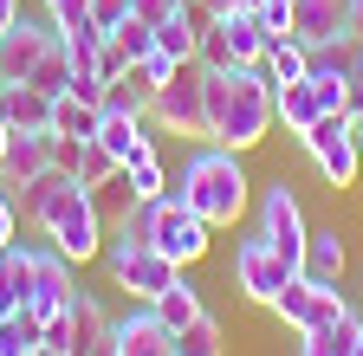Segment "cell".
<instances>
[{"mask_svg": "<svg viewBox=\"0 0 363 356\" xmlns=\"http://www.w3.org/2000/svg\"><path fill=\"white\" fill-rule=\"evenodd\" d=\"M201 91H208V143H227L247 156L272 137V78L259 65L201 71Z\"/></svg>", "mask_w": 363, "mask_h": 356, "instance_id": "6da1fadb", "label": "cell"}, {"mask_svg": "<svg viewBox=\"0 0 363 356\" xmlns=\"http://www.w3.org/2000/svg\"><path fill=\"white\" fill-rule=\"evenodd\" d=\"M175 195L189 201V207L208 220V227H234V220L247 214V201H253V182H247L240 149H227V143H201L189 162H182Z\"/></svg>", "mask_w": 363, "mask_h": 356, "instance_id": "7a4b0ae2", "label": "cell"}, {"mask_svg": "<svg viewBox=\"0 0 363 356\" xmlns=\"http://www.w3.org/2000/svg\"><path fill=\"white\" fill-rule=\"evenodd\" d=\"M130 220L143 227V240H150L162 259H175V265H182V272H189V265H201V259H208V246H214V240H208L214 227H208V220H201L189 201H182L175 188H169V195H156V201H136V214H130Z\"/></svg>", "mask_w": 363, "mask_h": 356, "instance_id": "3957f363", "label": "cell"}, {"mask_svg": "<svg viewBox=\"0 0 363 356\" xmlns=\"http://www.w3.org/2000/svg\"><path fill=\"white\" fill-rule=\"evenodd\" d=\"M98 259H104L111 285H117V292H130L136 304H150L156 292H169V285H175V272H182L175 259H162V253L143 240V227H136V220H123V227L104 240V253H98Z\"/></svg>", "mask_w": 363, "mask_h": 356, "instance_id": "277c9868", "label": "cell"}, {"mask_svg": "<svg viewBox=\"0 0 363 356\" xmlns=\"http://www.w3.org/2000/svg\"><path fill=\"white\" fill-rule=\"evenodd\" d=\"M298 149L311 156V168L325 175V188L331 195H344V188H357V175H363V149H357V117L350 110H325L305 137H298Z\"/></svg>", "mask_w": 363, "mask_h": 356, "instance_id": "5b68a950", "label": "cell"}, {"mask_svg": "<svg viewBox=\"0 0 363 356\" xmlns=\"http://www.w3.org/2000/svg\"><path fill=\"white\" fill-rule=\"evenodd\" d=\"M150 123L169 130V137L208 143V91H201V65H182L169 84L150 91Z\"/></svg>", "mask_w": 363, "mask_h": 356, "instance_id": "8992f818", "label": "cell"}, {"mask_svg": "<svg viewBox=\"0 0 363 356\" xmlns=\"http://www.w3.org/2000/svg\"><path fill=\"white\" fill-rule=\"evenodd\" d=\"M253 234H266L272 246H279L292 265L305 259V240H311V220H305V201H298V188L286 182H266L259 188V220H253Z\"/></svg>", "mask_w": 363, "mask_h": 356, "instance_id": "52a82bcc", "label": "cell"}, {"mask_svg": "<svg viewBox=\"0 0 363 356\" xmlns=\"http://www.w3.org/2000/svg\"><path fill=\"white\" fill-rule=\"evenodd\" d=\"M298 272V265L279 253V246H272L266 234H247L240 246H234V292L240 298H253V304H272V298H279L286 292V279Z\"/></svg>", "mask_w": 363, "mask_h": 356, "instance_id": "ba28073f", "label": "cell"}, {"mask_svg": "<svg viewBox=\"0 0 363 356\" xmlns=\"http://www.w3.org/2000/svg\"><path fill=\"white\" fill-rule=\"evenodd\" d=\"M272 318H279L286 331H318V324H337V318H350V298H344V285H311V279H286V292L272 298Z\"/></svg>", "mask_w": 363, "mask_h": 356, "instance_id": "9c48e42d", "label": "cell"}, {"mask_svg": "<svg viewBox=\"0 0 363 356\" xmlns=\"http://www.w3.org/2000/svg\"><path fill=\"white\" fill-rule=\"evenodd\" d=\"M72 292H78V265L59 246H33V292H26L20 311H33V318L45 324V318H59V311L72 304Z\"/></svg>", "mask_w": 363, "mask_h": 356, "instance_id": "30bf717a", "label": "cell"}, {"mask_svg": "<svg viewBox=\"0 0 363 356\" xmlns=\"http://www.w3.org/2000/svg\"><path fill=\"white\" fill-rule=\"evenodd\" d=\"M59 46V26L52 20H13L0 33V84H26L33 65Z\"/></svg>", "mask_w": 363, "mask_h": 356, "instance_id": "8fae6325", "label": "cell"}, {"mask_svg": "<svg viewBox=\"0 0 363 356\" xmlns=\"http://www.w3.org/2000/svg\"><path fill=\"white\" fill-rule=\"evenodd\" d=\"M111 343H117V356H175V331L150 304H136L130 318H111Z\"/></svg>", "mask_w": 363, "mask_h": 356, "instance_id": "7c38bea8", "label": "cell"}, {"mask_svg": "<svg viewBox=\"0 0 363 356\" xmlns=\"http://www.w3.org/2000/svg\"><path fill=\"white\" fill-rule=\"evenodd\" d=\"M52 149H59L52 130H13V143L0 149V182H7V188H26L39 168H52Z\"/></svg>", "mask_w": 363, "mask_h": 356, "instance_id": "4fadbf2b", "label": "cell"}, {"mask_svg": "<svg viewBox=\"0 0 363 356\" xmlns=\"http://www.w3.org/2000/svg\"><path fill=\"white\" fill-rule=\"evenodd\" d=\"M344 272H350V246H344V234H337V227H311L305 259H298V279H311V285H344Z\"/></svg>", "mask_w": 363, "mask_h": 356, "instance_id": "5bb4252c", "label": "cell"}, {"mask_svg": "<svg viewBox=\"0 0 363 356\" xmlns=\"http://www.w3.org/2000/svg\"><path fill=\"white\" fill-rule=\"evenodd\" d=\"M344 0H292V39L298 46H331V39H344Z\"/></svg>", "mask_w": 363, "mask_h": 356, "instance_id": "9a60e30c", "label": "cell"}, {"mask_svg": "<svg viewBox=\"0 0 363 356\" xmlns=\"http://www.w3.org/2000/svg\"><path fill=\"white\" fill-rule=\"evenodd\" d=\"M325 117V104H318V91H311V78H292V84H272V123L286 130V137L298 143L305 130Z\"/></svg>", "mask_w": 363, "mask_h": 356, "instance_id": "2e32d148", "label": "cell"}, {"mask_svg": "<svg viewBox=\"0 0 363 356\" xmlns=\"http://www.w3.org/2000/svg\"><path fill=\"white\" fill-rule=\"evenodd\" d=\"M65 331H72V356L98 350V343L111 337V311H104V298H98V292H72V304H65Z\"/></svg>", "mask_w": 363, "mask_h": 356, "instance_id": "e0dca14e", "label": "cell"}, {"mask_svg": "<svg viewBox=\"0 0 363 356\" xmlns=\"http://www.w3.org/2000/svg\"><path fill=\"white\" fill-rule=\"evenodd\" d=\"M150 117H130V110H104V123H98V143L130 168L136 156H143V149H156V137H150V130H143Z\"/></svg>", "mask_w": 363, "mask_h": 356, "instance_id": "ac0fdd59", "label": "cell"}, {"mask_svg": "<svg viewBox=\"0 0 363 356\" xmlns=\"http://www.w3.org/2000/svg\"><path fill=\"white\" fill-rule=\"evenodd\" d=\"M0 117L13 130H52V98L39 84H0Z\"/></svg>", "mask_w": 363, "mask_h": 356, "instance_id": "d6986e66", "label": "cell"}, {"mask_svg": "<svg viewBox=\"0 0 363 356\" xmlns=\"http://www.w3.org/2000/svg\"><path fill=\"white\" fill-rule=\"evenodd\" d=\"M98 123H104V104H91V98H78V91L52 98V137H65V143H91V137H98Z\"/></svg>", "mask_w": 363, "mask_h": 356, "instance_id": "ffe728a7", "label": "cell"}, {"mask_svg": "<svg viewBox=\"0 0 363 356\" xmlns=\"http://www.w3.org/2000/svg\"><path fill=\"white\" fill-rule=\"evenodd\" d=\"M259 71H266L272 84H292V78L311 71V46H298L292 33H272V39H266V52H259Z\"/></svg>", "mask_w": 363, "mask_h": 356, "instance_id": "44dd1931", "label": "cell"}, {"mask_svg": "<svg viewBox=\"0 0 363 356\" xmlns=\"http://www.w3.org/2000/svg\"><path fill=\"white\" fill-rule=\"evenodd\" d=\"M220 20V33H227V52H234V65H259V52H266V20L259 13H214Z\"/></svg>", "mask_w": 363, "mask_h": 356, "instance_id": "7402d4cb", "label": "cell"}, {"mask_svg": "<svg viewBox=\"0 0 363 356\" xmlns=\"http://www.w3.org/2000/svg\"><path fill=\"white\" fill-rule=\"evenodd\" d=\"M150 311H156V318H162L169 331H189L208 304H201V292L189 285V272H175V285H169V292H156V298H150Z\"/></svg>", "mask_w": 363, "mask_h": 356, "instance_id": "603a6c76", "label": "cell"}, {"mask_svg": "<svg viewBox=\"0 0 363 356\" xmlns=\"http://www.w3.org/2000/svg\"><path fill=\"white\" fill-rule=\"evenodd\" d=\"M357 337H363V324H357V311H350V318H337V324L298 331V356H350Z\"/></svg>", "mask_w": 363, "mask_h": 356, "instance_id": "cb8c5ba5", "label": "cell"}, {"mask_svg": "<svg viewBox=\"0 0 363 356\" xmlns=\"http://www.w3.org/2000/svg\"><path fill=\"white\" fill-rule=\"evenodd\" d=\"M175 356H227V331L214 311H201L189 331H175Z\"/></svg>", "mask_w": 363, "mask_h": 356, "instance_id": "d4e9b609", "label": "cell"}, {"mask_svg": "<svg viewBox=\"0 0 363 356\" xmlns=\"http://www.w3.org/2000/svg\"><path fill=\"white\" fill-rule=\"evenodd\" d=\"M45 337V324L33 318V311H0V356H33V343Z\"/></svg>", "mask_w": 363, "mask_h": 356, "instance_id": "484cf974", "label": "cell"}, {"mask_svg": "<svg viewBox=\"0 0 363 356\" xmlns=\"http://www.w3.org/2000/svg\"><path fill=\"white\" fill-rule=\"evenodd\" d=\"M156 46H162L169 59H182V65H195V20L182 13V7H169V13L156 20Z\"/></svg>", "mask_w": 363, "mask_h": 356, "instance_id": "4316f807", "label": "cell"}, {"mask_svg": "<svg viewBox=\"0 0 363 356\" xmlns=\"http://www.w3.org/2000/svg\"><path fill=\"white\" fill-rule=\"evenodd\" d=\"M91 201H98V214H104V227H123V220L136 214V188H130V175L117 168L104 188H91Z\"/></svg>", "mask_w": 363, "mask_h": 356, "instance_id": "83f0119b", "label": "cell"}, {"mask_svg": "<svg viewBox=\"0 0 363 356\" xmlns=\"http://www.w3.org/2000/svg\"><path fill=\"white\" fill-rule=\"evenodd\" d=\"M104 110H130V117H150V84L136 78V65H130L123 78H111V84H104Z\"/></svg>", "mask_w": 363, "mask_h": 356, "instance_id": "f1b7e54d", "label": "cell"}, {"mask_svg": "<svg viewBox=\"0 0 363 356\" xmlns=\"http://www.w3.org/2000/svg\"><path fill=\"white\" fill-rule=\"evenodd\" d=\"M26 84H39L45 98H65V91H72V59H65V39H59V46L45 52L39 65H33V78H26Z\"/></svg>", "mask_w": 363, "mask_h": 356, "instance_id": "f546056e", "label": "cell"}, {"mask_svg": "<svg viewBox=\"0 0 363 356\" xmlns=\"http://www.w3.org/2000/svg\"><path fill=\"white\" fill-rule=\"evenodd\" d=\"M123 175H130L136 201H156V195H169V168H162V156H156V149H143V156H136Z\"/></svg>", "mask_w": 363, "mask_h": 356, "instance_id": "4dcf8cb0", "label": "cell"}, {"mask_svg": "<svg viewBox=\"0 0 363 356\" xmlns=\"http://www.w3.org/2000/svg\"><path fill=\"white\" fill-rule=\"evenodd\" d=\"M195 65H201V71H220V65H234V52H227V33H220V20H208V26L195 33Z\"/></svg>", "mask_w": 363, "mask_h": 356, "instance_id": "1f68e13d", "label": "cell"}, {"mask_svg": "<svg viewBox=\"0 0 363 356\" xmlns=\"http://www.w3.org/2000/svg\"><path fill=\"white\" fill-rule=\"evenodd\" d=\"M111 39H117L123 52H130V65L143 59V52H156V26H150V20H136V13H130V20H123V26L111 33Z\"/></svg>", "mask_w": 363, "mask_h": 356, "instance_id": "d6a6232c", "label": "cell"}, {"mask_svg": "<svg viewBox=\"0 0 363 356\" xmlns=\"http://www.w3.org/2000/svg\"><path fill=\"white\" fill-rule=\"evenodd\" d=\"M45 20L59 33H78V26H98L91 20V0H45Z\"/></svg>", "mask_w": 363, "mask_h": 356, "instance_id": "836d02e7", "label": "cell"}, {"mask_svg": "<svg viewBox=\"0 0 363 356\" xmlns=\"http://www.w3.org/2000/svg\"><path fill=\"white\" fill-rule=\"evenodd\" d=\"M175 71H182V59H169L162 46H156V52H143V59H136V78H143V84H150V91H156V84H169Z\"/></svg>", "mask_w": 363, "mask_h": 356, "instance_id": "e575fe53", "label": "cell"}, {"mask_svg": "<svg viewBox=\"0 0 363 356\" xmlns=\"http://www.w3.org/2000/svg\"><path fill=\"white\" fill-rule=\"evenodd\" d=\"M123 71H130V52H123V46H117V39L104 33V46H98V78L111 84V78H123Z\"/></svg>", "mask_w": 363, "mask_h": 356, "instance_id": "d590c367", "label": "cell"}, {"mask_svg": "<svg viewBox=\"0 0 363 356\" xmlns=\"http://www.w3.org/2000/svg\"><path fill=\"white\" fill-rule=\"evenodd\" d=\"M20 240V201H13V188L0 182V246H13Z\"/></svg>", "mask_w": 363, "mask_h": 356, "instance_id": "8d00e7d4", "label": "cell"}, {"mask_svg": "<svg viewBox=\"0 0 363 356\" xmlns=\"http://www.w3.org/2000/svg\"><path fill=\"white\" fill-rule=\"evenodd\" d=\"M91 20H98V33H117L130 20V0H91Z\"/></svg>", "mask_w": 363, "mask_h": 356, "instance_id": "74e56055", "label": "cell"}, {"mask_svg": "<svg viewBox=\"0 0 363 356\" xmlns=\"http://www.w3.org/2000/svg\"><path fill=\"white\" fill-rule=\"evenodd\" d=\"M344 26H350V39L363 46V0H344Z\"/></svg>", "mask_w": 363, "mask_h": 356, "instance_id": "f35d334b", "label": "cell"}, {"mask_svg": "<svg viewBox=\"0 0 363 356\" xmlns=\"http://www.w3.org/2000/svg\"><path fill=\"white\" fill-rule=\"evenodd\" d=\"M344 110H350V117H357V123H363V71H357V78H350V91H344Z\"/></svg>", "mask_w": 363, "mask_h": 356, "instance_id": "ab89813d", "label": "cell"}, {"mask_svg": "<svg viewBox=\"0 0 363 356\" xmlns=\"http://www.w3.org/2000/svg\"><path fill=\"white\" fill-rule=\"evenodd\" d=\"M214 13H259V0H208Z\"/></svg>", "mask_w": 363, "mask_h": 356, "instance_id": "60d3db41", "label": "cell"}, {"mask_svg": "<svg viewBox=\"0 0 363 356\" xmlns=\"http://www.w3.org/2000/svg\"><path fill=\"white\" fill-rule=\"evenodd\" d=\"M13 20H20V0H0V33H7Z\"/></svg>", "mask_w": 363, "mask_h": 356, "instance_id": "b9f144b4", "label": "cell"}, {"mask_svg": "<svg viewBox=\"0 0 363 356\" xmlns=\"http://www.w3.org/2000/svg\"><path fill=\"white\" fill-rule=\"evenodd\" d=\"M33 356H72V350H59V343H45V337H39V343H33Z\"/></svg>", "mask_w": 363, "mask_h": 356, "instance_id": "7bdbcfd3", "label": "cell"}, {"mask_svg": "<svg viewBox=\"0 0 363 356\" xmlns=\"http://www.w3.org/2000/svg\"><path fill=\"white\" fill-rule=\"evenodd\" d=\"M84 356H117V343H111V337H104V343H98V350H84Z\"/></svg>", "mask_w": 363, "mask_h": 356, "instance_id": "ee69618b", "label": "cell"}, {"mask_svg": "<svg viewBox=\"0 0 363 356\" xmlns=\"http://www.w3.org/2000/svg\"><path fill=\"white\" fill-rule=\"evenodd\" d=\"M7 143H13V123H7V117H0V149H7Z\"/></svg>", "mask_w": 363, "mask_h": 356, "instance_id": "f6af8a7d", "label": "cell"}, {"mask_svg": "<svg viewBox=\"0 0 363 356\" xmlns=\"http://www.w3.org/2000/svg\"><path fill=\"white\" fill-rule=\"evenodd\" d=\"M357 149H363V123H357Z\"/></svg>", "mask_w": 363, "mask_h": 356, "instance_id": "bcb514c9", "label": "cell"}, {"mask_svg": "<svg viewBox=\"0 0 363 356\" xmlns=\"http://www.w3.org/2000/svg\"><path fill=\"white\" fill-rule=\"evenodd\" d=\"M350 356H363V337H357V350H350Z\"/></svg>", "mask_w": 363, "mask_h": 356, "instance_id": "7dc6e473", "label": "cell"}, {"mask_svg": "<svg viewBox=\"0 0 363 356\" xmlns=\"http://www.w3.org/2000/svg\"><path fill=\"white\" fill-rule=\"evenodd\" d=\"M136 7H143V0H130V13H136Z\"/></svg>", "mask_w": 363, "mask_h": 356, "instance_id": "c3c4849f", "label": "cell"}]
</instances>
